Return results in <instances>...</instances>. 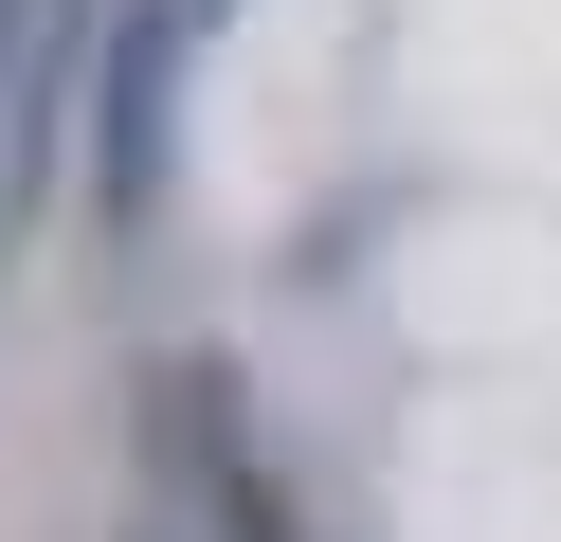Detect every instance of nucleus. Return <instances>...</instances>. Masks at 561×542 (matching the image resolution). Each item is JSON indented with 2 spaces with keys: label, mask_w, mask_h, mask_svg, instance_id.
Wrapping results in <instances>:
<instances>
[{
  "label": "nucleus",
  "mask_w": 561,
  "mask_h": 542,
  "mask_svg": "<svg viewBox=\"0 0 561 542\" xmlns=\"http://www.w3.org/2000/svg\"><path fill=\"white\" fill-rule=\"evenodd\" d=\"M182 0H146L127 19V55H110V91H91V199L110 217H146V181H163V91H182Z\"/></svg>",
  "instance_id": "f257e3e1"
}]
</instances>
